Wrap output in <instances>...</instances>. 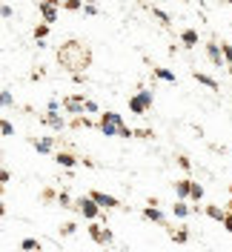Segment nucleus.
Returning <instances> with one entry per match:
<instances>
[{
  "mask_svg": "<svg viewBox=\"0 0 232 252\" xmlns=\"http://www.w3.org/2000/svg\"><path fill=\"white\" fill-rule=\"evenodd\" d=\"M58 63L66 72H83L92 63V52H89V46H83L80 40H66L58 49Z\"/></svg>",
  "mask_w": 232,
  "mask_h": 252,
  "instance_id": "f257e3e1",
  "label": "nucleus"
},
{
  "mask_svg": "<svg viewBox=\"0 0 232 252\" xmlns=\"http://www.w3.org/2000/svg\"><path fill=\"white\" fill-rule=\"evenodd\" d=\"M121 126H124V115H118V112H103L98 118V129L106 138H121Z\"/></svg>",
  "mask_w": 232,
  "mask_h": 252,
  "instance_id": "f03ea898",
  "label": "nucleus"
},
{
  "mask_svg": "<svg viewBox=\"0 0 232 252\" xmlns=\"http://www.w3.org/2000/svg\"><path fill=\"white\" fill-rule=\"evenodd\" d=\"M152 103H155V94L149 89H138V94L129 97V112L132 115H146V112L152 109Z\"/></svg>",
  "mask_w": 232,
  "mask_h": 252,
  "instance_id": "7ed1b4c3",
  "label": "nucleus"
},
{
  "mask_svg": "<svg viewBox=\"0 0 232 252\" xmlns=\"http://www.w3.org/2000/svg\"><path fill=\"white\" fill-rule=\"evenodd\" d=\"M75 209L86 220H98V218H100V212H103V206L98 204L92 195H86V198H75Z\"/></svg>",
  "mask_w": 232,
  "mask_h": 252,
  "instance_id": "20e7f679",
  "label": "nucleus"
},
{
  "mask_svg": "<svg viewBox=\"0 0 232 252\" xmlns=\"http://www.w3.org/2000/svg\"><path fill=\"white\" fill-rule=\"evenodd\" d=\"M89 238H92L95 244H100V247H109V244L115 241V238H112V232H109L103 223H92V226H89Z\"/></svg>",
  "mask_w": 232,
  "mask_h": 252,
  "instance_id": "39448f33",
  "label": "nucleus"
},
{
  "mask_svg": "<svg viewBox=\"0 0 232 252\" xmlns=\"http://www.w3.org/2000/svg\"><path fill=\"white\" fill-rule=\"evenodd\" d=\"M63 109L69 112V115H83V112H86V97H83V94H69V97H63Z\"/></svg>",
  "mask_w": 232,
  "mask_h": 252,
  "instance_id": "423d86ee",
  "label": "nucleus"
},
{
  "mask_svg": "<svg viewBox=\"0 0 232 252\" xmlns=\"http://www.w3.org/2000/svg\"><path fill=\"white\" fill-rule=\"evenodd\" d=\"M58 6H61L58 0H37V12L43 15L46 23H55L58 20Z\"/></svg>",
  "mask_w": 232,
  "mask_h": 252,
  "instance_id": "0eeeda50",
  "label": "nucleus"
},
{
  "mask_svg": "<svg viewBox=\"0 0 232 252\" xmlns=\"http://www.w3.org/2000/svg\"><path fill=\"white\" fill-rule=\"evenodd\" d=\"M203 49H206V58H209V61L215 63L218 69H221V66H227V58H224V49L218 46L215 40H209V43H206Z\"/></svg>",
  "mask_w": 232,
  "mask_h": 252,
  "instance_id": "6e6552de",
  "label": "nucleus"
},
{
  "mask_svg": "<svg viewBox=\"0 0 232 252\" xmlns=\"http://www.w3.org/2000/svg\"><path fill=\"white\" fill-rule=\"evenodd\" d=\"M40 124L52 126L55 132H63V129H66V121H63L58 112H49V109H46V115H40Z\"/></svg>",
  "mask_w": 232,
  "mask_h": 252,
  "instance_id": "1a4fd4ad",
  "label": "nucleus"
},
{
  "mask_svg": "<svg viewBox=\"0 0 232 252\" xmlns=\"http://www.w3.org/2000/svg\"><path fill=\"white\" fill-rule=\"evenodd\" d=\"M92 198L103 206L106 212H109V209H121V201H118L115 195H106V192H92Z\"/></svg>",
  "mask_w": 232,
  "mask_h": 252,
  "instance_id": "9d476101",
  "label": "nucleus"
},
{
  "mask_svg": "<svg viewBox=\"0 0 232 252\" xmlns=\"http://www.w3.org/2000/svg\"><path fill=\"white\" fill-rule=\"evenodd\" d=\"M140 215H143L146 220H152V223H164V226H166V218H164V212H161L158 206H152V204L143 206V212H140Z\"/></svg>",
  "mask_w": 232,
  "mask_h": 252,
  "instance_id": "9b49d317",
  "label": "nucleus"
},
{
  "mask_svg": "<svg viewBox=\"0 0 232 252\" xmlns=\"http://www.w3.org/2000/svg\"><path fill=\"white\" fill-rule=\"evenodd\" d=\"M189 195H192V181H189V178L175 181V198H178V201H186Z\"/></svg>",
  "mask_w": 232,
  "mask_h": 252,
  "instance_id": "f8f14e48",
  "label": "nucleus"
},
{
  "mask_svg": "<svg viewBox=\"0 0 232 252\" xmlns=\"http://www.w3.org/2000/svg\"><path fill=\"white\" fill-rule=\"evenodd\" d=\"M55 143H58V138H34V149H37L40 155H49V152L55 149Z\"/></svg>",
  "mask_w": 232,
  "mask_h": 252,
  "instance_id": "ddd939ff",
  "label": "nucleus"
},
{
  "mask_svg": "<svg viewBox=\"0 0 232 252\" xmlns=\"http://www.w3.org/2000/svg\"><path fill=\"white\" fill-rule=\"evenodd\" d=\"M192 78L198 80L201 86H206V89H212V92H218V89H221V86H218V80H215V78H209V75H203V72H198V69L192 72Z\"/></svg>",
  "mask_w": 232,
  "mask_h": 252,
  "instance_id": "4468645a",
  "label": "nucleus"
},
{
  "mask_svg": "<svg viewBox=\"0 0 232 252\" xmlns=\"http://www.w3.org/2000/svg\"><path fill=\"white\" fill-rule=\"evenodd\" d=\"M149 15H152L155 20H158V23H161V26H164V29H169V26H172V17L166 15V12H164V9H158V6H149Z\"/></svg>",
  "mask_w": 232,
  "mask_h": 252,
  "instance_id": "2eb2a0df",
  "label": "nucleus"
},
{
  "mask_svg": "<svg viewBox=\"0 0 232 252\" xmlns=\"http://www.w3.org/2000/svg\"><path fill=\"white\" fill-rule=\"evenodd\" d=\"M181 43H184L186 49H195L198 46V32L195 29H184L181 32Z\"/></svg>",
  "mask_w": 232,
  "mask_h": 252,
  "instance_id": "dca6fc26",
  "label": "nucleus"
},
{
  "mask_svg": "<svg viewBox=\"0 0 232 252\" xmlns=\"http://www.w3.org/2000/svg\"><path fill=\"white\" fill-rule=\"evenodd\" d=\"M203 212H206L212 220H221V223H224V218H227V212H230V209H221V206L209 204V206H203Z\"/></svg>",
  "mask_w": 232,
  "mask_h": 252,
  "instance_id": "f3484780",
  "label": "nucleus"
},
{
  "mask_svg": "<svg viewBox=\"0 0 232 252\" xmlns=\"http://www.w3.org/2000/svg\"><path fill=\"white\" fill-rule=\"evenodd\" d=\"M55 160L61 163L63 169H72V166H75V163H77V158L72 155V152H58V155H55Z\"/></svg>",
  "mask_w": 232,
  "mask_h": 252,
  "instance_id": "a211bd4d",
  "label": "nucleus"
},
{
  "mask_svg": "<svg viewBox=\"0 0 232 252\" xmlns=\"http://www.w3.org/2000/svg\"><path fill=\"white\" fill-rule=\"evenodd\" d=\"M92 126H95V121L86 118V115H75L72 118V129H92Z\"/></svg>",
  "mask_w": 232,
  "mask_h": 252,
  "instance_id": "6ab92c4d",
  "label": "nucleus"
},
{
  "mask_svg": "<svg viewBox=\"0 0 232 252\" xmlns=\"http://www.w3.org/2000/svg\"><path fill=\"white\" fill-rule=\"evenodd\" d=\"M155 78L158 80H166V83H175V72H169V69H164V66H152Z\"/></svg>",
  "mask_w": 232,
  "mask_h": 252,
  "instance_id": "aec40b11",
  "label": "nucleus"
},
{
  "mask_svg": "<svg viewBox=\"0 0 232 252\" xmlns=\"http://www.w3.org/2000/svg\"><path fill=\"white\" fill-rule=\"evenodd\" d=\"M169 235L175 244H186L189 241V226H181V229H169Z\"/></svg>",
  "mask_w": 232,
  "mask_h": 252,
  "instance_id": "412c9836",
  "label": "nucleus"
},
{
  "mask_svg": "<svg viewBox=\"0 0 232 252\" xmlns=\"http://www.w3.org/2000/svg\"><path fill=\"white\" fill-rule=\"evenodd\" d=\"M58 206L61 209H75V198L69 192H58Z\"/></svg>",
  "mask_w": 232,
  "mask_h": 252,
  "instance_id": "4be33fe9",
  "label": "nucleus"
},
{
  "mask_svg": "<svg viewBox=\"0 0 232 252\" xmlns=\"http://www.w3.org/2000/svg\"><path fill=\"white\" fill-rule=\"evenodd\" d=\"M40 247H43V244H40L37 238H23V241H20V250H23V252H32V250L40 252Z\"/></svg>",
  "mask_w": 232,
  "mask_h": 252,
  "instance_id": "5701e85b",
  "label": "nucleus"
},
{
  "mask_svg": "<svg viewBox=\"0 0 232 252\" xmlns=\"http://www.w3.org/2000/svg\"><path fill=\"white\" fill-rule=\"evenodd\" d=\"M172 212H175V218H186V215L192 212V206L186 204V201H178V204L172 206Z\"/></svg>",
  "mask_w": 232,
  "mask_h": 252,
  "instance_id": "b1692460",
  "label": "nucleus"
},
{
  "mask_svg": "<svg viewBox=\"0 0 232 252\" xmlns=\"http://www.w3.org/2000/svg\"><path fill=\"white\" fill-rule=\"evenodd\" d=\"M0 103H3V109H12V106H15V97H12V89H9V86L0 92Z\"/></svg>",
  "mask_w": 232,
  "mask_h": 252,
  "instance_id": "393cba45",
  "label": "nucleus"
},
{
  "mask_svg": "<svg viewBox=\"0 0 232 252\" xmlns=\"http://www.w3.org/2000/svg\"><path fill=\"white\" fill-rule=\"evenodd\" d=\"M40 201H43V204H58V192H55L52 187H46L43 192H40Z\"/></svg>",
  "mask_w": 232,
  "mask_h": 252,
  "instance_id": "a878e982",
  "label": "nucleus"
},
{
  "mask_svg": "<svg viewBox=\"0 0 232 252\" xmlns=\"http://www.w3.org/2000/svg\"><path fill=\"white\" fill-rule=\"evenodd\" d=\"M75 232H77V223H75V220H66V223L61 226V235L63 238H72Z\"/></svg>",
  "mask_w": 232,
  "mask_h": 252,
  "instance_id": "bb28decb",
  "label": "nucleus"
},
{
  "mask_svg": "<svg viewBox=\"0 0 232 252\" xmlns=\"http://www.w3.org/2000/svg\"><path fill=\"white\" fill-rule=\"evenodd\" d=\"M49 37V23H37L34 26V40H46Z\"/></svg>",
  "mask_w": 232,
  "mask_h": 252,
  "instance_id": "cd10ccee",
  "label": "nucleus"
},
{
  "mask_svg": "<svg viewBox=\"0 0 232 252\" xmlns=\"http://www.w3.org/2000/svg\"><path fill=\"white\" fill-rule=\"evenodd\" d=\"M0 132H3V138H12V135H15V124H12V121H3V124H0Z\"/></svg>",
  "mask_w": 232,
  "mask_h": 252,
  "instance_id": "c85d7f7f",
  "label": "nucleus"
},
{
  "mask_svg": "<svg viewBox=\"0 0 232 252\" xmlns=\"http://www.w3.org/2000/svg\"><path fill=\"white\" fill-rule=\"evenodd\" d=\"M189 198H192L195 204H198V201L203 198V187H201V184H195V181H192V195H189Z\"/></svg>",
  "mask_w": 232,
  "mask_h": 252,
  "instance_id": "c756f323",
  "label": "nucleus"
},
{
  "mask_svg": "<svg viewBox=\"0 0 232 252\" xmlns=\"http://www.w3.org/2000/svg\"><path fill=\"white\" fill-rule=\"evenodd\" d=\"M0 15H3V20H12V17H15V9H12L9 3H3V9H0Z\"/></svg>",
  "mask_w": 232,
  "mask_h": 252,
  "instance_id": "7c9ffc66",
  "label": "nucleus"
},
{
  "mask_svg": "<svg viewBox=\"0 0 232 252\" xmlns=\"http://www.w3.org/2000/svg\"><path fill=\"white\" fill-rule=\"evenodd\" d=\"M83 15L95 17V15H98V6H95V3H83Z\"/></svg>",
  "mask_w": 232,
  "mask_h": 252,
  "instance_id": "2f4dec72",
  "label": "nucleus"
},
{
  "mask_svg": "<svg viewBox=\"0 0 232 252\" xmlns=\"http://www.w3.org/2000/svg\"><path fill=\"white\" fill-rule=\"evenodd\" d=\"M178 166H181V169H186V172H189V169H192V160H189V158H186V155H178Z\"/></svg>",
  "mask_w": 232,
  "mask_h": 252,
  "instance_id": "473e14b6",
  "label": "nucleus"
},
{
  "mask_svg": "<svg viewBox=\"0 0 232 252\" xmlns=\"http://www.w3.org/2000/svg\"><path fill=\"white\" fill-rule=\"evenodd\" d=\"M221 49H224V58H227V66L232 63V43H221Z\"/></svg>",
  "mask_w": 232,
  "mask_h": 252,
  "instance_id": "72a5a7b5",
  "label": "nucleus"
},
{
  "mask_svg": "<svg viewBox=\"0 0 232 252\" xmlns=\"http://www.w3.org/2000/svg\"><path fill=\"white\" fill-rule=\"evenodd\" d=\"M61 106H63V100H58V97H52V100L46 103V109H49V112H58Z\"/></svg>",
  "mask_w": 232,
  "mask_h": 252,
  "instance_id": "f704fd0d",
  "label": "nucleus"
},
{
  "mask_svg": "<svg viewBox=\"0 0 232 252\" xmlns=\"http://www.w3.org/2000/svg\"><path fill=\"white\" fill-rule=\"evenodd\" d=\"M135 138H143L146 141V138H155V135H152V129H135Z\"/></svg>",
  "mask_w": 232,
  "mask_h": 252,
  "instance_id": "c9c22d12",
  "label": "nucleus"
},
{
  "mask_svg": "<svg viewBox=\"0 0 232 252\" xmlns=\"http://www.w3.org/2000/svg\"><path fill=\"white\" fill-rule=\"evenodd\" d=\"M121 138H126V141H129V138H135V129H129V126H121Z\"/></svg>",
  "mask_w": 232,
  "mask_h": 252,
  "instance_id": "e433bc0d",
  "label": "nucleus"
},
{
  "mask_svg": "<svg viewBox=\"0 0 232 252\" xmlns=\"http://www.w3.org/2000/svg\"><path fill=\"white\" fill-rule=\"evenodd\" d=\"M86 112H89V115H98V112H100V106H98L95 100H86Z\"/></svg>",
  "mask_w": 232,
  "mask_h": 252,
  "instance_id": "4c0bfd02",
  "label": "nucleus"
},
{
  "mask_svg": "<svg viewBox=\"0 0 232 252\" xmlns=\"http://www.w3.org/2000/svg\"><path fill=\"white\" fill-rule=\"evenodd\" d=\"M43 75H46V72H43V66H37V69L32 72L29 78H32V80H40V78H43Z\"/></svg>",
  "mask_w": 232,
  "mask_h": 252,
  "instance_id": "58836bf2",
  "label": "nucleus"
},
{
  "mask_svg": "<svg viewBox=\"0 0 232 252\" xmlns=\"http://www.w3.org/2000/svg\"><path fill=\"white\" fill-rule=\"evenodd\" d=\"M224 229H227V232H232V209L227 212V218H224Z\"/></svg>",
  "mask_w": 232,
  "mask_h": 252,
  "instance_id": "ea45409f",
  "label": "nucleus"
},
{
  "mask_svg": "<svg viewBox=\"0 0 232 252\" xmlns=\"http://www.w3.org/2000/svg\"><path fill=\"white\" fill-rule=\"evenodd\" d=\"M72 80H75L77 86H80V83H86V78H83V72H72Z\"/></svg>",
  "mask_w": 232,
  "mask_h": 252,
  "instance_id": "a19ab883",
  "label": "nucleus"
},
{
  "mask_svg": "<svg viewBox=\"0 0 232 252\" xmlns=\"http://www.w3.org/2000/svg\"><path fill=\"white\" fill-rule=\"evenodd\" d=\"M0 181H3V184H9V181H12V175H9V169H3V172H0Z\"/></svg>",
  "mask_w": 232,
  "mask_h": 252,
  "instance_id": "79ce46f5",
  "label": "nucleus"
},
{
  "mask_svg": "<svg viewBox=\"0 0 232 252\" xmlns=\"http://www.w3.org/2000/svg\"><path fill=\"white\" fill-rule=\"evenodd\" d=\"M58 3H61V6H63V3H66V0H58Z\"/></svg>",
  "mask_w": 232,
  "mask_h": 252,
  "instance_id": "37998d69",
  "label": "nucleus"
},
{
  "mask_svg": "<svg viewBox=\"0 0 232 252\" xmlns=\"http://www.w3.org/2000/svg\"><path fill=\"white\" fill-rule=\"evenodd\" d=\"M230 75H232V63H230Z\"/></svg>",
  "mask_w": 232,
  "mask_h": 252,
  "instance_id": "c03bdc74",
  "label": "nucleus"
},
{
  "mask_svg": "<svg viewBox=\"0 0 232 252\" xmlns=\"http://www.w3.org/2000/svg\"><path fill=\"white\" fill-rule=\"evenodd\" d=\"M86 3H95V0H86Z\"/></svg>",
  "mask_w": 232,
  "mask_h": 252,
  "instance_id": "a18cd8bd",
  "label": "nucleus"
},
{
  "mask_svg": "<svg viewBox=\"0 0 232 252\" xmlns=\"http://www.w3.org/2000/svg\"><path fill=\"white\" fill-rule=\"evenodd\" d=\"M224 3H232V0H224Z\"/></svg>",
  "mask_w": 232,
  "mask_h": 252,
  "instance_id": "49530a36",
  "label": "nucleus"
}]
</instances>
